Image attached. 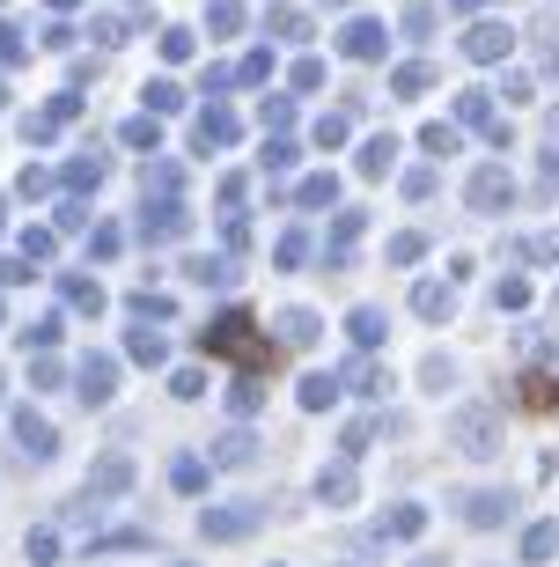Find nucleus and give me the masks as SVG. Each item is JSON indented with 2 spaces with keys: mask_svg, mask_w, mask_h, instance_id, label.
Listing matches in <instances>:
<instances>
[{
  "mask_svg": "<svg viewBox=\"0 0 559 567\" xmlns=\"http://www.w3.org/2000/svg\"><path fill=\"white\" fill-rule=\"evenodd\" d=\"M508 508H516V502H508V494H478V502H472V524H500Z\"/></svg>",
  "mask_w": 559,
  "mask_h": 567,
  "instance_id": "1",
  "label": "nucleus"
},
{
  "mask_svg": "<svg viewBox=\"0 0 559 567\" xmlns=\"http://www.w3.org/2000/svg\"><path fill=\"white\" fill-rule=\"evenodd\" d=\"M464 442H472V457H486V442H494V421H486V413H464Z\"/></svg>",
  "mask_w": 559,
  "mask_h": 567,
  "instance_id": "2",
  "label": "nucleus"
},
{
  "mask_svg": "<svg viewBox=\"0 0 559 567\" xmlns=\"http://www.w3.org/2000/svg\"><path fill=\"white\" fill-rule=\"evenodd\" d=\"M552 546H559V530H552V524H538L530 538H522V553H530V560H552Z\"/></svg>",
  "mask_w": 559,
  "mask_h": 567,
  "instance_id": "3",
  "label": "nucleus"
}]
</instances>
